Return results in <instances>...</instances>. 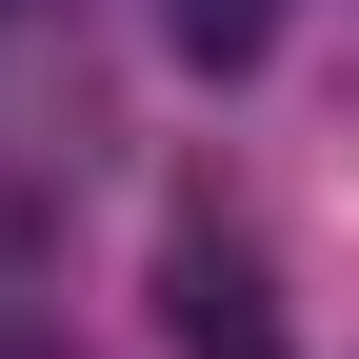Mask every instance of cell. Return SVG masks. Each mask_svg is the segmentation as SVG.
Segmentation results:
<instances>
[{"label":"cell","mask_w":359,"mask_h":359,"mask_svg":"<svg viewBox=\"0 0 359 359\" xmlns=\"http://www.w3.org/2000/svg\"><path fill=\"white\" fill-rule=\"evenodd\" d=\"M160 299H180V359H280V280H259V240H240L219 200H180Z\"/></svg>","instance_id":"6da1fadb"},{"label":"cell","mask_w":359,"mask_h":359,"mask_svg":"<svg viewBox=\"0 0 359 359\" xmlns=\"http://www.w3.org/2000/svg\"><path fill=\"white\" fill-rule=\"evenodd\" d=\"M160 20H180V60H200V80H240L259 40H280V0H160Z\"/></svg>","instance_id":"7a4b0ae2"},{"label":"cell","mask_w":359,"mask_h":359,"mask_svg":"<svg viewBox=\"0 0 359 359\" xmlns=\"http://www.w3.org/2000/svg\"><path fill=\"white\" fill-rule=\"evenodd\" d=\"M0 20H40V0H0Z\"/></svg>","instance_id":"3957f363"}]
</instances>
